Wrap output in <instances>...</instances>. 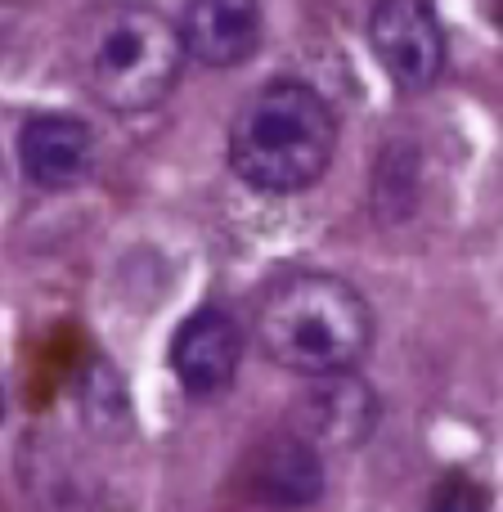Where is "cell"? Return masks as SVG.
I'll list each match as a JSON object with an SVG mask.
<instances>
[{
  "instance_id": "1",
  "label": "cell",
  "mask_w": 503,
  "mask_h": 512,
  "mask_svg": "<svg viewBox=\"0 0 503 512\" xmlns=\"http://www.w3.org/2000/svg\"><path fill=\"white\" fill-rule=\"evenodd\" d=\"M185 41L153 5L108 0L72 23V72L113 113H149L176 90Z\"/></svg>"
},
{
  "instance_id": "2",
  "label": "cell",
  "mask_w": 503,
  "mask_h": 512,
  "mask_svg": "<svg viewBox=\"0 0 503 512\" xmlns=\"http://www.w3.org/2000/svg\"><path fill=\"white\" fill-rule=\"evenodd\" d=\"M369 301L324 270L283 274L256 306V342L265 360L297 378L346 373L369 351Z\"/></svg>"
},
{
  "instance_id": "3",
  "label": "cell",
  "mask_w": 503,
  "mask_h": 512,
  "mask_svg": "<svg viewBox=\"0 0 503 512\" xmlns=\"http://www.w3.org/2000/svg\"><path fill=\"white\" fill-rule=\"evenodd\" d=\"M337 153V117L301 81H270L230 126V167L256 194H301L319 185Z\"/></svg>"
},
{
  "instance_id": "4",
  "label": "cell",
  "mask_w": 503,
  "mask_h": 512,
  "mask_svg": "<svg viewBox=\"0 0 503 512\" xmlns=\"http://www.w3.org/2000/svg\"><path fill=\"white\" fill-rule=\"evenodd\" d=\"M369 45L400 90H427L445 72V27L432 0H378L369 14Z\"/></svg>"
},
{
  "instance_id": "5",
  "label": "cell",
  "mask_w": 503,
  "mask_h": 512,
  "mask_svg": "<svg viewBox=\"0 0 503 512\" xmlns=\"http://www.w3.org/2000/svg\"><path fill=\"white\" fill-rule=\"evenodd\" d=\"M297 436L306 445L324 450H355L369 441L373 423H378V400L360 378L346 373H324L310 378L306 396L297 400Z\"/></svg>"
},
{
  "instance_id": "6",
  "label": "cell",
  "mask_w": 503,
  "mask_h": 512,
  "mask_svg": "<svg viewBox=\"0 0 503 512\" xmlns=\"http://www.w3.org/2000/svg\"><path fill=\"white\" fill-rule=\"evenodd\" d=\"M243 360V333L221 310H194L171 337V369L189 396H216L234 382Z\"/></svg>"
},
{
  "instance_id": "7",
  "label": "cell",
  "mask_w": 503,
  "mask_h": 512,
  "mask_svg": "<svg viewBox=\"0 0 503 512\" xmlns=\"http://www.w3.org/2000/svg\"><path fill=\"white\" fill-rule=\"evenodd\" d=\"M23 176L41 189H72L95 167V135L72 113H36L18 135Z\"/></svg>"
},
{
  "instance_id": "8",
  "label": "cell",
  "mask_w": 503,
  "mask_h": 512,
  "mask_svg": "<svg viewBox=\"0 0 503 512\" xmlns=\"http://www.w3.org/2000/svg\"><path fill=\"white\" fill-rule=\"evenodd\" d=\"M180 41L203 68H239L261 45V0H189Z\"/></svg>"
},
{
  "instance_id": "9",
  "label": "cell",
  "mask_w": 503,
  "mask_h": 512,
  "mask_svg": "<svg viewBox=\"0 0 503 512\" xmlns=\"http://www.w3.org/2000/svg\"><path fill=\"white\" fill-rule=\"evenodd\" d=\"M0 418H5V396H0Z\"/></svg>"
}]
</instances>
